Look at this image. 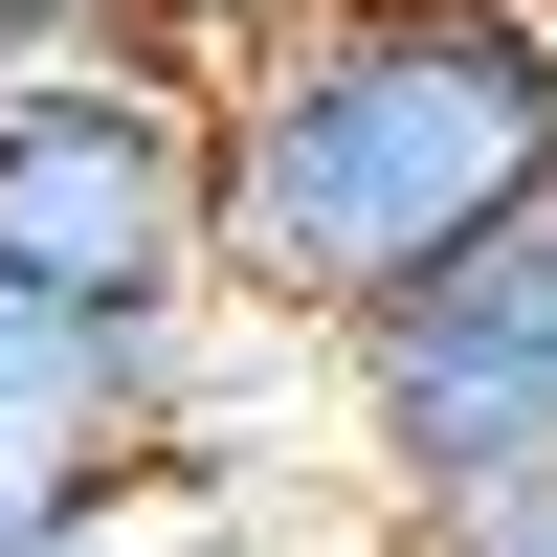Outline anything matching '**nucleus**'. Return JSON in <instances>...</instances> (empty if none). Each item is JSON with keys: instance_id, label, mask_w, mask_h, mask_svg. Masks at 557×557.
I'll use <instances>...</instances> for the list:
<instances>
[{"instance_id": "obj_5", "label": "nucleus", "mask_w": 557, "mask_h": 557, "mask_svg": "<svg viewBox=\"0 0 557 557\" xmlns=\"http://www.w3.org/2000/svg\"><path fill=\"white\" fill-rule=\"evenodd\" d=\"M134 67H201V0H0V112H67Z\"/></svg>"}, {"instance_id": "obj_7", "label": "nucleus", "mask_w": 557, "mask_h": 557, "mask_svg": "<svg viewBox=\"0 0 557 557\" xmlns=\"http://www.w3.org/2000/svg\"><path fill=\"white\" fill-rule=\"evenodd\" d=\"M201 23H290V0H201Z\"/></svg>"}, {"instance_id": "obj_8", "label": "nucleus", "mask_w": 557, "mask_h": 557, "mask_svg": "<svg viewBox=\"0 0 557 557\" xmlns=\"http://www.w3.org/2000/svg\"><path fill=\"white\" fill-rule=\"evenodd\" d=\"M535 23H557V0H535Z\"/></svg>"}, {"instance_id": "obj_3", "label": "nucleus", "mask_w": 557, "mask_h": 557, "mask_svg": "<svg viewBox=\"0 0 557 557\" xmlns=\"http://www.w3.org/2000/svg\"><path fill=\"white\" fill-rule=\"evenodd\" d=\"M0 290L112 312V335H201L223 312V157H201V67L0 112Z\"/></svg>"}, {"instance_id": "obj_4", "label": "nucleus", "mask_w": 557, "mask_h": 557, "mask_svg": "<svg viewBox=\"0 0 557 557\" xmlns=\"http://www.w3.org/2000/svg\"><path fill=\"white\" fill-rule=\"evenodd\" d=\"M178 380H201V335H112V312L0 290V557H67L89 513H134L178 469Z\"/></svg>"}, {"instance_id": "obj_1", "label": "nucleus", "mask_w": 557, "mask_h": 557, "mask_svg": "<svg viewBox=\"0 0 557 557\" xmlns=\"http://www.w3.org/2000/svg\"><path fill=\"white\" fill-rule=\"evenodd\" d=\"M201 157H223V312L335 357L446 246L557 201V23L535 0H290L201 45Z\"/></svg>"}, {"instance_id": "obj_2", "label": "nucleus", "mask_w": 557, "mask_h": 557, "mask_svg": "<svg viewBox=\"0 0 557 557\" xmlns=\"http://www.w3.org/2000/svg\"><path fill=\"white\" fill-rule=\"evenodd\" d=\"M335 446L380 513H469V491L557 469V201H513L491 246H446L401 312L335 335Z\"/></svg>"}, {"instance_id": "obj_6", "label": "nucleus", "mask_w": 557, "mask_h": 557, "mask_svg": "<svg viewBox=\"0 0 557 557\" xmlns=\"http://www.w3.org/2000/svg\"><path fill=\"white\" fill-rule=\"evenodd\" d=\"M401 557H557V469L469 491V513H401Z\"/></svg>"}]
</instances>
